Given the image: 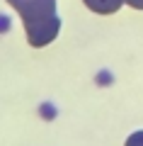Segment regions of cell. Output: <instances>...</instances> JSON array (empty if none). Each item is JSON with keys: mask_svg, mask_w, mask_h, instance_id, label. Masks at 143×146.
Instances as JSON below:
<instances>
[{"mask_svg": "<svg viewBox=\"0 0 143 146\" xmlns=\"http://www.w3.org/2000/svg\"><path fill=\"white\" fill-rule=\"evenodd\" d=\"M24 22L27 42L34 49L51 44L58 36L61 17L56 15V0H7Z\"/></svg>", "mask_w": 143, "mask_h": 146, "instance_id": "6da1fadb", "label": "cell"}, {"mask_svg": "<svg viewBox=\"0 0 143 146\" xmlns=\"http://www.w3.org/2000/svg\"><path fill=\"white\" fill-rule=\"evenodd\" d=\"M87 10L97 12V15H114L119 7L124 5V0H82Z\"/></svg>", "mask_w": 143, "mask_h": 146, "instance_id": "7a4b0ae2", "label": "cell"}, {"mask_svg": "<svg viewBox=\"0 0 143 146\" xmlns=\"http://www.w3.org/2000/svg\"><path fill=\"white\" fill-rule=\"evenodd\" d=\"M124 146H143V129L141 131H133V134L126 139V144H124Z\"/></svg>", "mask_w": 143, "mask_h": 146, "instance_id": "3957f363", "label": "cell"}, {"mask_svg": "<svg viewBox=\"0 0 143 146\" xmlns=\"http://www.w3.org/2000/svg\"><path fill=\"white\" fill-rule=\"evenodd\" d=\"M126 5H131L133 10H143V0H126Z\"/></svg>", "mask_w": 143, "mask_h": 146, "instance_id": "277c9868", "label": "cell"}]
</instances>
